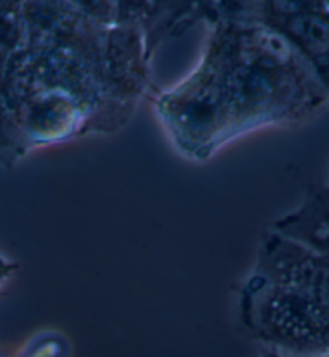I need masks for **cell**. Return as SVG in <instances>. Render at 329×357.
Returning a JSON list of instances; mask_svg holds the SVG:
<instances>
[{"instance_id": "obj_1", "label": "cell", "mask_w": 329, "mask_h": 357, "mask_svg": "<svg viewBox=\"0 0 329 357\" xmlns=\"http://www.w3.org/2000/svg\"><path fill=\"white\" fill-rule=\"evenodd\" d=\"M212 2L0 5V158L119 132L161 93L151 59L207 23Z\"/></svg>"}, {"instance_id": "obj_2", "label": "cell", "mask_w": 329, "mask_h": 357, "mask_svg": "<svg viewBox=\"0 0 329 357\" xmlns=\"http://www.w3.org/2000/svg\"><path fill=\"white\" fill-rule=\"evenodd\" d=\"M196 68L154 98L156 114L182 155L207 160L258 128L294 123L329 100L309 63L282 36L214 2Z\"/></svg>"}, {"instance_id": "obj_3", "label": "cell", "mask_w": 329, "mask_h": 357, "mask_svg": "<svg viewBox=\"0 0 329 357\" xmlns=\"http://www.w3.org/2000/svg\"><path fill=\"white\" fill-rule=\"evenodd\" d=\"M238 319L278 357L329 356V259L268 229L238 294Z\"/></svg>"}, {"instance_id": "obj_4", "label": "cell", "mask_w": 329, "mask_h": 357, "mask_svg": "<svg viewBox=\"0 0 329 357\" xmlns=\"http://www.w3.org/2000/svg\"><path fill=\"white\" fill-rule=\"evenodd\" d=\"M226 13L252 20L277 32L309 63L329 91V0L222 2Z\"/></svg>"}, {"instance_id": "obj_5", "label": "cell", "mask_w": 329, "mask_h": 357, "mask_svg": "<svg viewBox=\"0 0 329 357\" xmlns=\"http://www.w3.org/2000/svg\"><path fill=\"white\" fill-rule=\"evenodd\" d=\"M272 231L329 259V185L312 188L298 208L275 221Z\"/></svg>"}, {"instance_id": "obj_6", "label": "cell", "mask_w": 329, "mask_h": 357, "mask_svg": "<svg viewBox=\"0 0 329 357\" xmlns=\"http://www.w3.org/2000/svg\"><path fill=\"white\" fill-rule=\"evenodd\" d=\"M16 264L8 261V259H5L0 257V287H2L5 282H7V279L16 271Z\"/></svg>"}, {"instance_id": "obj_7", "label": "cell", "mask_w": 329, "mask_h": 357, "mask_svg": "<svg viewBox=\"0 0 329 357\" xmlns=\"http://www.w3.org/2000/svg\"><path fill=\"white\" fill-rule=\"evenodd\" d=\"M258 357H278L277 354H273V353H268V351H265V353H263L262 356H258ZM329 357V356H328Z\"/></svg>"}]
</instances>
